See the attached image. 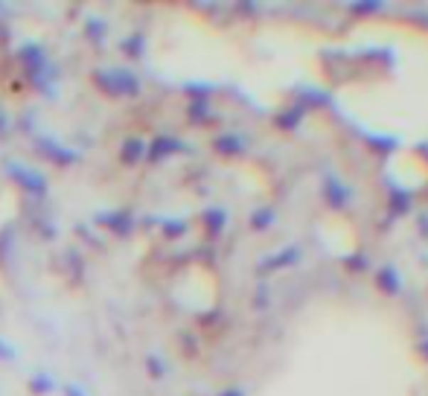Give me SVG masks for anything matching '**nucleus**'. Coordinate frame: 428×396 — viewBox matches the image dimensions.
I'll list each match as a JSON object with an SVG mask.
<instances>
[{
    "label": "nucleus",
    "mask_w": 428,
    "mask_h": 396,
    "mask_svg": "<svg viewBox=\"0 0 428 396\" xmlns=\"http://www.w3.org/2000/svg\"><path fill=\"white\" fill-rule=\"evenodd\" d=\"M12 172H15V175H21V178H18L21 184L33 187V190H44V181H36V178H38L36 172H29V169H21V166H12Z\"/></svg>",
    "instance_id": "1"
}]
</instances>
